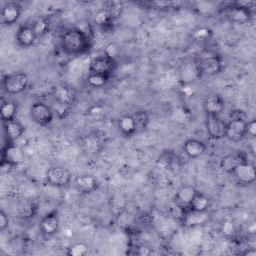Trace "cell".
<instances>
[{"mask_svg": "<svg viewBox=\"0 0 256 256\" xmlns=\"http://www.w3.org/2000/svg\"><path fill=\"white\" fill-rule=\"evenodd\" d=\"M196 63L200 76H214L223 70V60L221 56L216 54L202 56Z\"/></svg>", "mask_w": 256, "mask_h": 256, "instance_id": "cell-4", "label": "cell"}, {"mask_svg": "<svg viewBox=\"0 0 256 256\" xmlns=\"http://www.w3.org/2000/svg\"><path fill=\"white\" fill-rule=\"evenodd\" d=\"M234 4L238 7H241V8H244V9H247L249 11H252L256 5L255 1H252V0H239V1H236L234 2Z\"/></svg>", "mask_w": 256, "mask_h": 256, "instance_id": "cell-37", "label": "cell"}, {"mask_svg": "<svg viewBox=\"0 0 256 256\" xmlns=\"http://www.w3.org/2000/svg\"><path fill=\"white\" fill-rule=\"evenodd\" d=\"M109 79H110L109 76L95 74V73H88L86 82L92 88H101L108 83Z\"/></svg>", "mask_w": 256, "mask_h": 256, "instance_id": "cell-28", "label": "cell"}, {"mask_svg": "<svg viewBox=\"0 0 256 256\" xmlns=\"http://www.w3.org/2000/svg\"><path fill=\"white\" fill-rule=\"evenodd\" d=\"M9 223H10V220H9L8 215L6 214V212L3 209H1V211H0V231L4 232L8 228Z\"/></svg>", "mask_w": 256, "mask_h": 256, "instance_id": "cell-35", "label": "cell"}, {"mask_svg": "<svg viewBox=\"0 0 256 256\" xmlns=\"http://www.w3.org/2000/svg\"><path fill=\"white\" fill-rule=\"evenodd\" d=\"M187 212L188 213L185 215V218H184V224H186L188 226L199 225L206 221V212L197 213V212H192L189 210H187Z\"/></svg>", "mask_w": 256, "mask_h": 256, "instance_id": "cell-29", "label": "cell"}, {"mask_svg": "<svg viewBox=\"0 0 256 256\" xmlns=\"http://www.w3.org/2000/svg\"><path fill=\"white\" fill-rule=\"evenodd\" d=\"M60 227V219L57 211H52L46 214L39 222V230L41 235L45 238H51L54 236Z\"/></svg>", "mask_w": 256, "mask_h": 256, "instance_id": "cell-10", "label": "cell"}, {"mask_svg": "<svg viewBox=\"0 0 256 256\" xmlns=\"http://www.w3.org/2000/svg\"><path fill=\"white\" fill-rule=\"evenodd\" d=\"M247 161L240 153L237 154H227L225 156H223L220 160V167L223 171H225L226 173L232 174L233 171L235 170V168L241 164L242 162Z\"/></svg>", "mask_w": 256, "mask_h": 256, "instance_id": "cell-23", "label": "cell"}, {"mask_svg": "<svg viewBox=\"0 0 256 256\" xmlns=\"http://www.w3.org/2000/svg\"><path fill=\"white\" fill-rule=\"evenodd\" d=\"M22 7L19 2H7L1 10V21L6 26L15 24L20 18Z\"/></svg>", "mask_w": 256, "mask_h": 256, "instance_id": "cell-11", "label": "cell"}, {"mask_svg": "<svg viewBox=\"0 0 256 256\" xmlns=\"http://www.w3.org/2000/svg\"><path fill=\"white\" fill-rule=\"evenodd\" d=\"M94 21L97 25L104 27V26L109 25L111 23V21H113V18L111 17V15L109 14V12L106 8H101L95 13Z\"/></svg>", "mask_w": 256, "mask_h": 256, "instance_id": "cell-30", "label": "cell"}, {"mask_svg": "<svg viewBox=\"0 0 256 256\" xmlns=\"http://www.w3.org/2000/svg\"><path fill=\"white\" fill-rule=\"evenodd\" d=\"M233 118H243V119H246V117L244 115V112L241 111V110H233V111H231L230 119H233Z\"/></svg>", "mask_w": 256, "mask_h": 256, "instance_id": "cell-41", "label": "cell"}, {"mask_svg": "<svg viewBox=\"0 0 256 256\" xmlns=\"http://www.w3.org/2000/svg\"><path fill=\"white\" fill-rule=\"evenodd\" d=\"M171 162H172V157H171L170 151H164V152L159 156V158H158V160H157L158 165H160V166H162V167H164V168L168 167V166L171 164Z\"/></svg>", "mask_w": 256, "mask_h": 256, "instance_id": "cell-33", "label": "cell"}, {"mask_svg": "<svg viewBox=\"0 0 256 256\" xmlns=\"http://www.w3.org/2000/svg\"><path fill=\"white\" fill-rule=\"evenodd\" d=\"M51 95L56 104L67 107L72 106L77 99V92L74 87L65 83H59L53 86Z\"/></svg>", "mask_w": 256, "mask_h": 256, "instance_id": "cell-5", "label": "cell"}, {"mask_svg": "<svg viewBox=\"0 0 256 256\" xmlns=\"http://www.w3.org/2000/svg\"><path fill=\"white\" fill-rule=\"evenodd\" d=\"M209 206H210L209 197L204 193L197 191L188 207V210L192 212H197V213H204V212H207Z\"/></svg>", "mask_w": 256, "mask_h": 256, "instance_id": "cell-24", "label": "cell"}, {"mask_svg": "<svg viewBox=\"0 0 256 256\" xmlns=\"http://www.w3.org/2000/svg\"><path fill=\"white\" fill-rule=\"evenodd\" d=\"M82 146L88 153L96 154L100 152L103 148V142L100 138V136L97 133H89L86 136H84L81 140Z\"/></svg>", "mask_w": 256, "mask_h": 256, "instance_id": "cell-21", "label": "cell"}, {"mask_svg": "<svg viewBox=\"0 0 256 256\" xmlns=\"http://www.w3.org/2000/svg\"><path fill=\"white\" fill-rule=\"evenodd\" d=\"M3 129L8 142L17 141L25 132V126L17 119L3 122Z\"/></svg>", "mask_w": 256, "mask_h": 256, "instance_id": "cell-18", "label": "cell"}, {"mask_svg": "<svg viewBox=\"0 0 256 256\" xmlns=\"http://www.w3.org/2000/svg\"><path fill=\"white\" fill-rule=\"evenodd\" d=\"M106 9L108 10L109 14L111 15V17L113 19L119 17L122 13V10H123V6H122V3L120 2H111L107 7Z\"/></svg>", "mask_w": 256, "mask_h": 256, "instance_id": "cell-32", "label": "cell"}, {"mask_svg": "<svg viewBox=\"0 0 256 256\" xmlns=\"http://www.w3.org/2000/svg\"><path fill=\"white\" fill-rule=\"evenodd\" d=\"M30 25H31L33 31L35 32L37 38L42 37L43 35L48 33L49 28H50L49 20L46 17H44V16L37 17L36 19H34L32 21V23Z\"/></svg>", "mask_w": 256, "mask_h": 256, "instance_id": "cell-26", "label": "cell"}, {"mask_svg": "<svg viewBox=\"0 0 256 256\" xmlns=\"http://www.w3.org/2000/svg\"><path fill=\"white\" fill-rule=\"evenodd\" d=\"M197 191L198 190H196L192 185H183L175 193L174 202L178 207L188 210V207Z\"/></svg>", "mask_w": 256, "mask_h": 256, "instance_id": "cell-17", "label": "cell"}, {"mask_svg": "<svg viewBox=\"0 0 256 256\" xmlns=\"http://www.w3.org/2000/svg\"><path fill=\"white\" fill-rule=\"evenodd\" d=\"M183 151L187 157L196 159L205 153L206 144L198 139L189 138L183 143Z\"/></svg>", "mask_w": 256, "mask_h": 256, "instance_id": "cell-19", "label": "cell"}, {"mask_svg": "<svg viewBox=\"0 0 256 256\" xmlns=\"http://www.w3.org/2000/svg\"><path fill=\"white\" fill-rule=\"evenodd\" d=\"M226 14L231 21L238 22V23L247 22L252 17V11L238 7L234 3H232L229 7H227Z\"/></svg>", "mask_w": 256, "mask_h": 256, "instance_id": "cell-20", "label": "cell"}, {"mask_svg": "<svg viewBox=\"0 0 256 256\" xmlns=\"http://www.w3.org/2000/svg\"><path fill=\"white\" fill-rule=\"evenodd\" d=\"M203 108L206 114L220 115L225 109V101L219 94L210 93L203 101Z\"/></svg>", "mask_w": 256, "mask_h": 256, "instance_id": "cell-15", "label": "cell"}, {"mask_svg": "<svg viewBox=\"0 0 256 256\" xmlns=\"http://www.w3.org/2000/svg\"><path fill=\"white\" fill-rule=\"evenodd\" d=\"M18 113V105L11 100H3L0 105V115L3 122L16 119Z\"/></svg>", "mask_w": 256, "mask_h": 256, "instance_id": "cell-25", "label": "cell"}, {"mask_svg": "<svg viewBox=\"0 0 256 256\" xmlns=\"http://www.w3.org/2000/svg\"><path fill=\"white\" fill-rule=\"evenodd\" d=\"M30 117L34 123L41 127L48 126L53 118L54 111L52 108L44 102H35L30 107Z\"/></svg>", "mask_w": 256, "mask_h": 256, "instance_id": "cell-6", "label": "cell"}, {"mask_svg": "<svg viewBox=\"0 0 256 256\" xmlns=\"http://www.w3.org/2000/svg\"><path fill=\"white\" fill-rule=\"evenodd\" d=\"M118 51H119L118 47H117L114 43H110V44H108V45L106 46V49H105V51H104V54L115 60L116 56L118 55Z\"/></svg>", "mask_w": 256, "mask_h": 256, "instance_id": "cell-36", "label": "cell"}, {"mask_svg": "<svg viewBox=\"0 0 256 256\" xmlns=\"http://www.w3.org/2000/svg\"><path fill=\"white\" fill-rule=\"evenodd\" d=\"M209 35H210L209 29L204 28V27L199 28V29H197L196 31H194V37H195L197 40H199V39H200V40L206 39L207 37H209Z\"/></svg>", "mask_w": 256, "mask_h": 256, "instance_id": "cell-38", "label": "cell"}, {"mask_svg": "<svg viewBox=\"0 0 256 256\" xmlns=\"http://www.w3.org/2000/svg\"><path fill=\"white\" fill-rule=\"evenodd\" d=\"M116 68V61L109 56L102 54L94 57L89 63V73H95L105 76H111L112 72Z\"/></svg>", "mask_w": 256, "mask_h": 256, "instance_id": "cell-8", "label": "cell"}, {"mask_svg": "<svg viewBox=\"0 0 256 256\" xmlns=\"http://www.w3.org/2000/svg\"><path fill=\"white\" fill-rule=\"evenodd\" d=\"M117 126L119 129V132L124 137H132L133 135H135L137 133L135 120H134L132 114H126V115L121 116L118 120Z\"/></svg>", "mask_w": 256, "mask_h": 256, "instance_id": "cell-22", "label": "cell"}, {"mask_svg": "<svg viewBox=\"0 0 256 256\" xmlns=\"http://www.w3.org/2000/svg\"><path fill=\"white\" fill-rule=\"evenodd\" d=\"M1 158L8 160L15 167L24 161L25 155L23 150L15 144V142H7V144L2 148Z\"/></svg>", "mask_w": 256, "mask_h": 256, "instance_id": "cell-16", "label": "cell"}, {"mask_svg": "<svg viewBox=\"0 0 256 256\" xmlns=\"http://www.w3.org/2000/svg\"><path fill=\"white\" fill-rule=\"evenodd\" d=\"M37 36L30 24L21 25L15 34L16 44L21 48H29L36 42Z\"/></svg>", "mask_w": 256, "mask_h": 256, "instance_id": "cell-14", "label": "cell"}, {"mask_svg": "<svg viewBox=\"0 0 256 256\" xmlns=\"http://www.w3.org/2000/svg\"><path fill=\"white\" fill-rule=\"evenodd\" d=\"M222 232L226 236H231L234 233V225L230 221H225L222 224Z\"/></svg>", "mask_w": 256, "mask_h": 256, "instance_id": "cell-39", "label": "cell"}, {"mask_svg": "<svg viewBox=\"0 0 256 256\" xmlns=\"http://www.w3.org/2000/svg\"><path fill=\"white\" fill-rule=\"evenodd\" d=\"M247 136V120L233 118L226 122L225 138L232 142H240Z\"/></svg>", "mask_w": 256, "mask_h": 256, "instance_id": "cell-7", "label": "cell"}, {"mask_svg": "<svg viewBox=\"0 0 256 256\" xmlns=\"http://www.w3.org/2000/svg\"><path fill=\"white\" fill-rule=\"evenodd\" d=\"M89 246L85 242H76L72 244L67 251L69 256H84L88 253Z\"/></svg>", "mask_w": 256, "mask_h": 256, "instance_id": "cell-31", "label": "cell"}, {"mask_svg": "<svg viewBox=\"0 0 256 256\" xmlns=\"http://www.w3.org/2000/svg\"><path fill=\"white\" fill-rule=\"evenodd\" d=\"M29 85L28 75L24 72L18 71L7 74L2 79V87L7 94L15 95L24 92Z\"/></svg>", "mask_w": 256, "mask_h": 256, "instance_id": "cell-2", "label": "cell"}, {"mask_svg": "<svg viewBox=\"0 0 256 256\" xmlns=\"http://www.w3.org/2000/svg\"><path fill=\"white\" fill-rule=\"evenodd\" d=\"M14 168H15V166H14L11 162H9V161L6 160V159L1 158V162H0V171H1V174H2V175H6V174L10 173Z\"/></svg>", "mask_w": 256, "mask_h": 256, "instance_id": "cell-34", "label": "cell"}, {"mask_svg": "<svg viewBox=\"0 0 256 256\" xmlns=\"http://www.w3.org/2000/svg\"><path fill=\"white\" fill-rule=\"evenodd\" d=\"M74 187L82 194H91L99 187L98 180L90 174H80L75 177Z\"/></svg>", "mask_w": 256, "mask_h": 256, "instance_id": "cell-12", "label": "cell"}, {"mask_svg": "<svg viewBox=\"0 0 256 256\" xmlns=\"http://www.w3.org/2000/svg\"><path fill=\"white\" fill-rule=\"evenodd\" d=\"M133 118L135 120V124H136V129H137V133H141L143 132L149 123V114L146 110H137L135 111L133 114Z\"/></svg>", "mask_w": 256, "mask_h": 256, "instance_id": "cell-27", "label": "cell"}, {"mask_svg": "<svg viewBox=\"0 0 256 256\" xmlns=\"http://www.w3.org/2000/svg\"><path fill=\"white\" fill-rule=\"evenodd\" d=\"M45 179L49 185L63 188L69 186L71 183L72 174L67 168L63 166H51L46 171Z\"/></svg>", "mask_w": 256, "mask_h": 256, "instance_id": "cell-3", "label": "cell"}, {"mask_svg": "<svg viewBox=\"0 0 256 256\" xmlns=\"http://www.w3.org/2000/svg\"><path fill=\"white\" fill-rule=\"evenodd\" d=\"M232 175L243 184H252L256 179V170L255 166L248 161L242 162L239 164L235 170L233 171Z\"/></svg>", "mask_w": 256, "mask_h": 256, "instance_id": "cell-13", "label": "cell"}, {"mask_svg": "<svg viewBox=\"0 0 256 256\" xmlns=\"http://www.w3.org/2000/svg\"><path fill=\"white\" fill-rule=\"evenodd\" d=\"M247 136L254 138L256 136V121L255 119H251L247 121Z\"/></svg>", "mask_w": 256, "mask_h": 256, "instance_id": "cell-40", "label": "cell"}, {"mask_svg": "<svg viewBox=\"0 0 256 256\" xmlns=\"http://www.w3.org/2000/svg\"><path fill=\"white\" fill-rule=\"evenodd\" d=\"M205 127L210 139L220 140L225 138L226 122L219 115L206 114Z\"/></svg>", "mask_w": 256, "mask_h": 256, "instance_id": "cell-9", "label": "cell"}, {"mask_svg": "<svg viewBox=\"0 0 256 256\" xmlns=\"http://www.w3.org/2000/svg\"><path fill=\"white\" fill-rule=\"evenodd\" d=\"M92 40L80 29L73 27L67 29L61 36V46L64 52L71 55H79L87 52Z\"/></svg>", "mask_w": 256, "mask_h": 256, "instance_id": "cell-1", "label": "cell"}]
</instances>
